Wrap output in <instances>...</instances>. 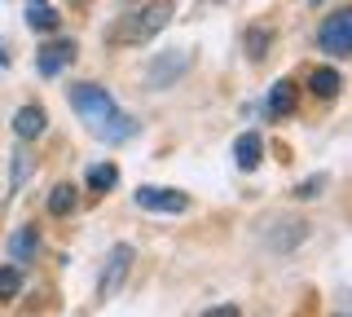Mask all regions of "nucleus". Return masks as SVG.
Masks as SVG:
<instances>
[{"mask_svg": "<svg viewBox=\"0 0 352 317\" xmlns=\"http://www.w3.org/2000/svg\"><path fill=\"white\" fill-rule=\"evenodd\" d=\"M66 97H71V106L80 111V119L88 124V133L102 137V141H128L132 133H137V119H132L128 111H119V102L110 97L106 89H97V84H71L66 89Z\"/></svg>", "mask_w": 352, "mask_h": 317, "instance_id": "nucleus-1", "label": "nucleus"}, {"mask_svg": "<svg viewBox=\"0 0 352 317\" xmlns=\"http://www.w3.org/2000/svg\"><path fill=\"white\" fill-rule=\"evenodd\" d=\"M172 14H176V0H141V5H132V9H124V14L115 18V27L106 31V45L141 49L146 40H154L172 23Z\"/></svg>", "mask_w": 352, "mask_h": 317, "instance_id": "nucleus-2", "label": "nucleus"}, {"mask_svg": "<svg viewBox=\"0 0 352 317\" xmlns=\"http://www.w3.org/2000/svg\"><path fill=\"white\" fill-rule=\"evenodd\" d=\"M132 260H137V251H132L128 243H115V247H110L106 269H102V282H97V300H115L119 287H124L128 273H132Z\"/></svg>", "mask_w": 352, "mask_h": 317, "instance_id": "nucleus-3", "label": "nucleus"}, {"mask_svg": "<svg viewBox=\"0 0 352 317\" xmlns=\"http://www.w3.org/2000/svg\"><path fill=\"white\" fill-rule=\"evenodd\" d=\"M317 45L330 58H348L352 53V9H335L322 27H317Z\"/></svg>", "mask_w": 352, "mask_h": 317, "instance_id": "nucleus-4", "label": "nucleus"}, {"mask_svg": "<svg viewBox=\"0 0 352 317\" xmlns=\"http://www.w3.org/2000/svg\"><path fill=\"white\" fill-rule=\"evenodd\" d=\"M190 67H194V53L190 49H172V53H163V58H154L146 67V84L150 89H168V84L181 80Z\"/></svg>", "mask_w": 352, "mask_h": 317, "instance_id": "nucleus-5", "label": "nucleus"}, {"mask_svg": "<svg viewBox=\"0 0 352 317\" xmlns=\"http://www.w3.org/2000/svg\"><path fill=\"white\" fill-rule=\"evenodd\" d=\"M137 207L159 212V216H176V212H185V207H190V194L168 190V185H141V190H137Z\"/></svg>", "mask_w": 352, "mask_h": 317, "instance_id": "nucleus-6", "label": "nucleus"}, {"mask_svg": "<svg viewBox=\"0 0 352 317\" xmlns=\"http://www.w3.org/2000/svg\"><path fill=\"white\" fill-rule=\"evenodd\" d=\"M75 62V40L62 36V40H49L40 53H36V71L44 75V80H53V75H62L66 67Z\"/></svg>", "mask_w": 352, "mask_h": 317, "instance_id": "nucleus-7", "label": "nucleus"}, {"mask_svg": "<svg viewBox=\"0 0 352 317\" xmlns=\"http://www.w3.org/2000/svg\"><path fill=\"white\" fill-rule=\"evenodd\" d=\"M44 128H49L44 106H18V115H14V137L18 141H36V137H44Z\"/></svg>", "mask_w": 352, "mask_h": 317, "instance_id": "nucleus-8", "label": "nucleus"}, {"mask_svg": "<svg viewBox=\"0 0 352 317\" xmlns=\"http://www.w3.org/2000/svg\"><path fill=\"white\" fill-rule=\"evenodd\" d=\"M22 18H27V27L31 31H40V36H53L58 31V9L49 5V0H27V9H22Z\"/></svg>", "mask_w": 352, "mask_h": 317, "instance_id": "nucleus-9", "label": "nucleus"}, {"mask_svg": "<svg viewBox=\"0 0 352 317\" xmlns=\"http://www.w3.org/2000/svg\"><path fill=\"white\" fill-rule=\"evenodd\" d=\"M9 256L18 260V269L27 265V260H36L40 256V234H36V225H22L9 234Z\"/></svg>", "mask_w": 352, "mask_h": 317, "instance_id": "nucleus-10", "label": "nucleus"}, {"mask_svg": "<svg viewBox=\"0 0 352 317\" xmlns=\"http://www.w3.org/2000/svg\"><path fill=\"white\" fill-rule=\"evenodd\" d=\"M339 89H344V75H339L335 67H317L313 75H308V93L322 97V102H335Z\"/></svg>", "mask_w": 352, "mask_h": 317, "instance_id": "nucleus-11", "label": "nucleus"}, {"mask_svg": "<svg viewBox=\"0 0 352 317\" xmlns=\"http://www.w3.org/2000/svg\"><path fill=\"white\" fill-rule=\"evenodd\" d=\"M260 159H264V141H260V133H242L238 141H234V163L242 172H251V168H260Z\"/></svg>", "mask_w": 352, "mask_h": 317, "instance_id": "nucleus-12", "label": "nucleus"}, {"mask_svg": "<svg viewBox=\"0 0 352 317\" xmlns=\"http://www.w3.org/2000/svg\"><path fill=\"white\" fill-rule=\"evenodd\" d=\"M264 106H269V115H291L295 111V84L291 80H273L269 97H264Z\"/></svg>", "mask_w": 352, "mask_h": 317, "instance_id": "nucleus-13", "label": "nucleus"}, {"mask_svg": "<svg viewBox=\"0 0 352 317\" xmlns=\"http://www.w3.org/2000/svg\"><path fill=\"white\" fill-rule=\"evenodd\" d=\"M75 203H80V190H75L71 181L53 185V194H49V216H71Z\"/></svg>", "mask_w": 352, "mask_h": 317, "instance_id": "nucleus-14", "label": "nucleus"}, {"mask_svg": "<svg viewBox=\"0 0 352 317\" xmlns=\"http://www.w3.org/2000/svg\"><path fill=\"white\" fill-rule=\"evenodd\" d=\"M88 190H93V194H106V190H115V185H119V168H115V163H97V168H88Z\"/></svg>", "mask_w": 352, "mask_h": 317, "instance_id": "nucleus-15", "label": "nucleus"}, {"mask_svg": "<svg viewBox=\"0 0 352 317\" xmlns=\"http://www.w3.org/2000/svg\"><path fill=\"white\" fill-rule=\"evenodd\" d=\"M18 291H22V269L18 265H0V304L18 300Z\"/></svg>", "mask_w": 352, "mask_h": 317, "instance_id": "nucleus-16", "label": "nucleus"}, {"mask_svg": "<svg viewBox=\"0 0 352 317\" xmlns=\"http://www.w3.org/2000/svg\"><path fill=\"white\" fill-rule=\"evenodd\" d=\"M264 49H269V31H264V27H251V31H247V53L260 62Z\"/></svg>", "mask_w": 352, "mask_h": 317, "instance_id": "nucleus-17", "label": "nucleus"}, {"mask_svg": "<svg viewBox=\"0 0 352 317\" xmlns=\"http://www.w3.org/2000/svg\"><path fill=\"white\" fill-rule=\"evenodd\" d=\"M322 185H326V177H308V181H300V185H295V199H317V194H322Z\"/></svg>", "mask_w": 352, "mask_h": 317, "instance_id": "nucleus-18", "label": "nucleus"}, {"mask_svg": "<svg viewBox=\"0 0 352 317\" xmlns=\"http://www.w3.org/2000/svg\"><path fill=\"white\" fill-rule=\"evenodd\" d=\"M27 168H31L27 150H14V185H22V181H27Z\"/></svg>", "mask_w": 352, "mask_h": 317, "instance_id": "nucleus-19", "label": "nucleus"}, {"mask_svg": "<svg viewBox=\"0 0 352 317\" xmlns=\"http://www.w3.org/2000/svg\"><path fill=\"white\" fill-rule=\"evenodd\" d=\"M203 317H242V309L238 304H216V309H207Z\"/></svg>", "mask_w": 352, "mask_h": 317, "instance_id": "nucleus-20", "label": "nucleus"}, {"mask_svg": "<svg viewBox=\"0 0 352 317\" xmlns=\"http://www.w3.org/2000/svg\"><path fill=\"white\" fill-rule=\"evenodd\" d=\"M0 67H9V53H5V45H0Z\"/></svg>", "mask_w": 352, "mask_h": 317, "instance_id": "nucleus-21", "label": "nucleus"}, {"mask_svg": "<svg viewBox=\"0 0 352 317\" xmlns=\"http://www.w3.org/2000/svg\"><path fill=\"white\" fill-rule=\"evenodd\" d=\"M335 317H344V313H335Z\"/></svg>", "mask_w": 352, "mask_h": 317, "instance_id": "nucleus-22", "label": "nucleus"}]
</instances>
